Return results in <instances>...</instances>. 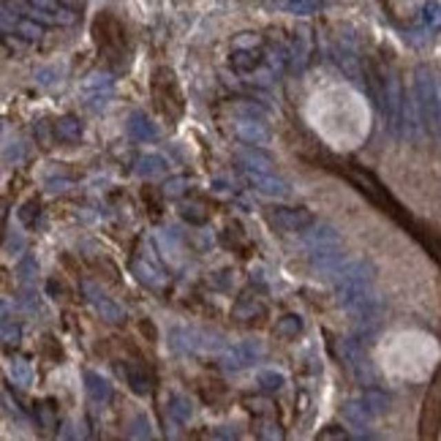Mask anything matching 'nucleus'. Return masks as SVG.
I'll use <instances>...</instances> for the list:
<instances>
[{
    "label": "nucleus",
    "instance_id": "f257e3e1",
    "mask_svg": "<svg viewBox=\"0 0 441 441\" xmlns=\"http://www.w3.org/2000/svg\"><path fill=\"white\" fill-rule=\"evenodd\" d=\"M376 278V267L368 259H357V262H346L338 273H335V300L340 308H351L360 297H365L371 291V283Z\"/></svg>",
    "mask_w": 441,
    "mask_h": 441
},
{
    "label": "nucleus",
    "instance_id": "f03ea898",
    "mask_svg": "<svg viewBox=\"0 0 441 441\" xmlns=\"http://www.w3.org/2000/svg\"><path fill=\"white\" fill-rule=\"evenodd\" d=\"M172 346L180 349V351H218L223 349V338L218 332H207V330H196V327H174L172 330Z\"/></svg>",
    "mask_w": 441,
    "mask_h": 441
},
{
    "label": "nucleus",
    "instance_id": "7ed1b4c3",
    "mask_svg": "<svg viewBox=\"0 0 441 441\" xmlns=\"http://www.w3.org/2000/svg\"><path fill=\"white\" fill-rule=\"evenodd\" d=\"M267 223L278 232H283V234H302L316 223V218L305 207H283V205H278V207L267 210Z\"/></svg>",
    "mask_w": 441,
    "mask_h": 441
},
{
    "label": "nucleus",
    "instance_id": "20e7f679",
    "mask_svg": "<svg viewBox=\"0 0 441 441\" xmlns=\"http://www.w3.org/2000/svg\"><path fill=\"white\" fill-rule=\"evenodd\" d=\"M340 360L346 362L349 373H351L360 384H373V382H376V373H373V368H371L365 351H362V340H357V338L340 340Z\"/></svg>",
    "mask_w": 441,
    "mask_h": 441
},
{
    "label": "nucleus",
    "instance_id": "39448f33",
    "mask_svg": "<svg viewBox=\"0 0 441 441\" xmlns=\"http://www.w3.org/2000/svg\"><path fill=\"white\" fill-rule=\"evenodd\" d=\"M243 180L262 196H270V199H289L291 196V185L278 177L273 172H262V169H248L243 166Z\"/></svg>",
    "mask_w": 441,
    "mask_h": 441
},
{
    "label": "nucleus",
    "instance_id": "423d86ee",
    "mask_svg": "<svg viewBox=\"0 0 441 441\" xmlns=\"http://www.w3.org/2000/svg\"><path fill=\"white\" fill-rule=\"evenodd\" d=\"M265 357V346H262V340H243V343H234V346H229V349H223V354H220V365L226 368V371H245V368H251L254 362H259Z\"/></svg>",
    "mask_w": 441,
    "mask_h": 441
},
{
    "label": "nucleus",
    "instance_id": "0eeeda50",
    "mask_svg": "<svg viewBox=\"0 0 441 441\" xmlns=\"http://www.w3.org/2000/svg\"><path fill=\"white\" fill-rule=\"evenodd\" d=\"M311 270L314 273H325V276H335L343 265H346V251L338 245H322V248H314L311 251Z\"/></svg>",
    "mask_w": 441,
    "mask_h": 441
},
{
    "label": "nucleus",
    "instance_id": "6e6552de",
    "mask_svg": "<svg viewBox=\"0 0 441 441\" xmlns=\"http://www.w3.org/2000/svg\"><path fill=\"white\" fill-rule=\"evenodd\" d=\"M234 134H237L240 142H245V145H259V147L270 145V139H273L262 120H248V117H240V120L234 123Z\"/></svg>",
    "mask_w": 441,
    "mask_h": 441
},
{
    "label": "nucleus",
    "instance_id": "1a4fd4ad",
    "mask_svg": "<svg viewBox=\"0 0 441 441\" xmlns=\"http://www.w3.org/2000/svg\"><path fill=\"white\" fill-rule=\"evenodd\" d=\"M85 294L90 297V302L96 305V311L101 314V319H104V322H110V325H120V322L125 319V311H123L120 305H114L112 300H107V297H104L93 283H85Z\"/></svg>",
    "mask_w": 441,
    "mask_h": 441
},
{
    "label": "nucleus",
    "instance_id": "9d476101",
    "mask_svg": "<svg viewBox=\"0 0 441 441\" xmlns=\"http://www.w3.org/2000/svg\"><path fill=\"white\" fill-rule=\"evenodd\" d=\"M302 243H305L308 251L322 248V245H338L340 243V232H335L327 223H319V226L314 223L308 232H302Z\"/></svg>",
    "mask_w": 441,
    "mask_h": 441
},
{
    "label": "nucleus",
    "instance_id": "9b49d317",
    "mask_svg": "<svg viewBox=\"0 0 441 441\" xmlns=\"http://www.w3.org/2000/svg\"><path fill=\"white\" fill-rule=\"evenodd\" d=\"M340 417H343V422L349 425V428H357V431H362V428H368V422H371V409L362 403V398L360 400H346L343 406H340Z\"/></svg>",
    "mask_w": 441,
    "mask_h": 441
},
{
    "label": "nucleus",
    "instance_id": "f8f14e48",
    "mask_svg": "<svg viewBox=\"0 0 441 441\" xmlns=\"http://www.w3.org/2000/svg\"><path fill=\"white\" fill-rule=\"evenodd\" d=\"M128 131H131V136H134V139H139V142H156V139H158V128H156V123H153L147 114H142V112H134V114H131V120H128Z\"/></svg>",
    "mask_w": 441,
    "mask_h": 441
},
{
    "label": "nucleus",
    "instance_id": "ddd939ff",
    "mask_svg": "<svg viewBox=\"0 0 441 441\" xmlns=\"http://www.w3.org/2000/svg\"><path fill=\"white\" fill-rule=\"evenodd\" d=\"M335 63L340 65V71L357 85V88H365V76H362V71H360V57L354 55V52H349V50H338L335 52Z\"/></svg>",
    "mask_w": 441,
    "mask_h": 441
},
{
    "label": "nucleus",
    "instance_id": "4468645a",
    "mask_svg": "<svg viewBox=\"0 0 441 441\" xmlns=\"http://www.w3.org/2000/svg\"><path fill=\"white\" fill-rule=\"evenodd\" d=\"M237 158L243 161V166L248 169H262V172H270L273 169V156L267 150H262L259 145H248L245 150L237 153Z\"/></svg>",
    "mask_w": 441,
    "mask_h": 441
},
{
    "label": "nucleus",
    "instance_id": "2eb2a0df",
    "mask_svg": "<svg viewBox=\"0 0 441 441\" xmlns=\"http://www.w3.org/2000/svg\"><path fill=\"white\" fill-rule=\"evenodd\" d=\"M267 311H265V305L256 300V297H243V300H237L234 302V308H232V316L237 319V322H254V319H262Z\"/></svg>",
    "mask_w": 441,
    "mask_h": 441
},
{
    "label": "nucleus",
    "instance_id": "dca6fc26",
    "mask_svg": "<svg viewBox=\"0 0 441 441\" xmlns=\"http://www.w3.org/2000/svg\"><path fill=\"white\" fill-rule=\"evenodd\" d=\"M85 389H88L90 400H96V403H110L112 400V384L104 376L93 373V371L85 373Z\"/></svg>",
    "mask_w": 441,
    "mask_h": 441
},
{
    "label": "nucleus",
    "instance_id": "f3484780",
    "mask_svg": "<svg viewBox=\"0 0 441 441\" xmlns=\"http://www.w3.org/2000/svg\"><path fill=\"white\" fill-rule=\"evenodd\" d=\"M112 90V76L107 71H93L82 79V93L90 96V99H101V93H110Z\"/></svg>",
    "mask_w": 441,
    "mask_h": 441
},
{
    "label": "nucleus",
    "instance_id": "a211bd4d",
    "mask_svg": "<svg viewBox=\"0 0 441 441\" xmlns=\"http://www.w3.org/2000/svg\"><path fill=\"white\" fill-rule=\"evenodd\" d=\"M55 136L60 142H79L82 139V123L74 114H63L55 123Z\"/></svg>",
    "mask_w": 441,
    "mask_h": 441
},
{
    "label": "nucleus",
    "instance_id": "6ab92c4d",
    "mask_svg": "<svg viewBox=\"0 0 441 441\" xmlns=\"http://www.w3.org/2000/svg\"><path fill=\"white\" fill-rule=\"evenodd\" d=\"M166 411H169V417H172L174 422L185 425V422L194 417V403H191L185 395H172V398H169V406H166Z\"/></svg>",
    "mask_w": 441,
    "mask_h": 441
},
{
    "label": "nucleus",
    "instance_id": "aec40b11",
    "mask_svg": "<svg viewBox=\"0 0 441 441\" xmlns=\"http://www.w3.org/2000/svg\"><path fill=\"white\" fill-rule=\"evenodd\" d=\"M120 373L125 376V382L131 384V389H134L136 395H150V389H153V387H150V379L145 376V371H142V368L123 365V368H120Z\"/></svg>",
    "mask_w": 441,
    "mask_h": 441
},
{
    "label": "nucleus",
    "instance_id": "412c9836",
    "mask_svg": "<svg viewBox=\"0 0 441 441\" xmlns=\"http://www.w3.org/2000/svg\"><path fill=\"white\" fill-rule=\"evenodd\" d=\"M362 403L371 409V414L376 417V414H384L387 409H389V395H387L384 389H376V387H368L365 392H362Z\"/></svg>",
    "mask_w": 441,
    "mask_h": 441
},
{
    "label": "nucleus",
    "instance_id": "4be33fe9",
    "mask_svg": "<svg viewBox=\"0 0 441 441\" xmlns=\"http://www.w3.org/2000/svg\"><path fill=\"white\" fill-rule=\"evenodd\" d=\"M300 332H302V319H300L297 314H286V316H280V319H278V325H276L278 338H283V340H294Z\"/></svg>",
    "mask_w": 441,
    "mask_h": 441
},
{
    "label": "nucleus",
    "instance_id": "5701e85b",
    "mask_svg": "<svg viewBox=\"0 0 441 441\" xmlns=\"http://www.w3.org/2000/svg\"><path fill=\"white\" fill-rule=\"evenodd\" d=\"M166 161L161 156H145V158H139V164H136V172L142 174V177H158V174H164L166 172Z\"/></svg>",
    "mask_w": 441,
    "mask_h": 441
},
{
    "label": "nucleus",
    "instance_id": "b1692460",
    "mask_svg": "<svg viewBox=\"0 0 441 441\" xmlns=\"http://www.w3.org/2000/svg\"><path fill=\"white\" fill-rule=\"evenodd\" d=\"M256 384L262 387L265 392H278V389H283V384H286V376H283L280 371H259V373H256Z\"/></svg>",
    "mask_w": 441,
    "mask_h": 441
},
{
    "label": "nucleus",
    "instance_id": "393cba45",
    "mask_svg": "<svg viewBox=\"0 0 441 441\" xmlns=\"http://www.w3.org/2000/svg\"><path fill=\"white\" fill-rule=\"evenodd\" d=\"M11 382L19 387H30L33 384V368H30V362H25V360H14L11 362Z\"/></svg>",
    "mask_w": 441,
    "mask_h": 441
},
{
    "label": "nucleus",
    "instance_id": "a878e982",
    "mask_svg": "<svg viewBox=\"0 0 441 441\" xmlns=\"http://www.w3.org/2000/svg\"><path fill=\"white\" fill-rule=\"evenodd\" d=\"M283 8H286V11H291V14L308 17V14H316L319 0H283Z\"/></svg>",
    "mask_w": 441,
    "mask_h": 441
},
{
    "label": "nucleus",
    "instance_id": "bb28decb",
    "mask_svg": "<svg viewBox=\"0 0 441 441\" xmlns=\"http://www.w3.org/2000/svg\"><path fill=\"white\" fill-rule=\"evenodd\" d=\"M232 65H234V71H254L259 65V55L256 52H234Z\"/></svg>",
    "mask_w": 441,
    "mask_h": 441
},
{
    "label": "nucleus",
    "instance_id": "cd10ccee",
    "mask_svg": "<svg viewBox=\"0 0 441 441\" xmlns=\"http://www.w3.org/2000/svg\"><path fill=\"white\" fill-rule=\"evenodd\" d=\"M128 436H131V439H150V436H153V431H150V422H147V417L136 414V417H134V422H131V431H128Z\"/></svg>",
    "mask_w": 441,
    "mask_h": 441
},
{
    "label": "nucleus",
    "instance_id": "c85d7f7f",
    "mask_svg": "<svg viewBox=\"0 0 441 441\" xmlns=\"http://www.w3.org/2000/svg\"><path fill=\"white\" fill-rule=\"evenodd\" d=\"M134 270H136V276H139V280H145L147 286H158V280H161V270H156V267H150L147 262L142 265V262H136L134 265Z\"/></svg>",
    "mask_w": 441,
    "mask_h": 441
},
{
    "label": "nucleus",
    "instance_id": "c756f323",
    "mask_svg": "<svg viewBox=\"0 0 441 441\" xmlns=\"http://www.w3.org/2000/svg\"><path fill=\"white\" fill-rule=\"evenodd\" d=\"M17 216H19V220H22L25 226H33V223L39 220V202H36V199L25 202V205H22V210H19Z\"/></svg>",
    "mask_w": 441,
    "mask_h": 441
},
{
    "label": "nucleus",
    "instance_id": "7c9ffc66",
    "mask_svg": "<svg viewBox=\"0 0 441 441\" xmlns=\"http://www.w3.org/2000/svg\"><path fill=\"white\" fill-rule=\"evenodd\" d=\"M234 114H240V117H248V120H265V112L259 110L256 104H248V101H243V104H234Z\"/></svg>",
    "mask_w": 441,
    "mask_h": 441
},
{
    "label": "nucleus",
    "instance_id": "2f4dec72",
    "mask_svg": "<svg viewBox=\"0 0 441 441\" xmlns=\"http://www.w3.org/2000/svg\"><path fill=\"white\" fill-rule=\"evenodd\" d=\"M185 188H188V180H185V177H169L164 185V196H180Z\"/></svg>",
    "mask_w": 441,
    "mask_h": 441
},
{
    "label": "nucleus",
    "instance_id": "473e14b6",
    "mask_svg": "<svg viewBox=\"0 0 441 441\" xmlns=\"http://www.w3.org/2000/svg\"><path fill=\"white\" fill-rule=\"evenodd\" d=\"M180 216H183V220H188V223H194V226H202V223L207 220V216H205L199 207H194V205H185V207L180 210Z\"/></svg>",
    "mask_w": 441,
    "mask_h": 441
},
{
    "label": "nucleus",
    "instance_id": "72a5a7b5",
    "mask_svg": "<svg viewBox=\"0 0 441 441\" xmlns=\"http://www.w3.org/2000/svg\"><path fill=\"white\" fill-rule=\"evenodd\" d=\"M17 273L25 278V280H30V278L39 273V262H36L33 256H25V259L17 265Z\"/></svg>",
    "mask_w": 441,
    "mask_h": 441
},
{
    "label": "nucleus",
    "instance_id": "f704fd0d",
    "mask_svg": "<svg viewBox=\"0 0 441 441\" xmlns=\"http://www.w3.org/2000/svg\"><path fill=\"white\" fill-rule=\"evenodd\" d=\"M19 340V327L11 319H3V343H17Z\"/></svg>",
    "mask_w": 441,
    "mask_h": 441
},
{
    "label": "nucleus",
    "instance_id": "c9c22d12",
    "mask_svg": "<svg viewBox=\"0 0 441 441\" xmlns=\"http://www.w3.org/2000/svg\"><path fill=\"white\" fill-rule=\"evenodd\" d=\"M25 39H39L41 36V28L39 25H33V22H19V28H17Z\"/></svg>",
    "mask_w": 441,
    "mask_h": 441
},
{
    "label": "nucleus",
    "instance_id": "e433bc0d",
    "mask_svg": "<svg viewBox=\"0 0 441 441\" xmlns=\"http://www.w3.org/2000/svg\"><path fill=\"white\" fill-rule=\"evenodd\" d=\"M22 158V147H19V142H8L6 145V161L11 164V161H19Z\"/></svg>",
    "mask_w": 441,
    "mask_h": 441
},
{
    "label": "nucleus",
    "instance_id": "4c0bfd02",
    "mask_svg": "<svg viewBox=\"0 0 441 441\" xmlns=\"http://www.w3.org/2000/svg\"><path fill=\"white\" fill-rule=\"evenodd\" d=\"M30 3L44 8V11H57V0H30Z\"/></svg>",
    "mask_w": 441,
    "mask_h": 441
},
{
    "label": "nucleus",
    "instance_id": "58836bf2",
    "mask_svg": "<svg viewBox=\"0 0 441 441\" xmlns=\"http://www.w3.org/2000/svg\"><path fill=\"white\" fill-rule=\"evenodd\" d=\"M319 439H346V433H343V431H338V428H332V431H322V433H319Z\"/></svg>",
    "mask_w": 441,
    "mask_h": 441
},
{
    "label": "nucleus",
    "instance_id": "ea45409f",
    "mask_svg": "<svg viewBox=\"0 0 441 441\" xmlns=\"http://www.w3.org/2000/svg\"><path fill=\"white\" fill-rule=\"evenodd\" d=\"M139 330H142V332H147V338H150V340H156V327H153V325H150L147 319H145V322L139 325Z\"/></svg>",
    "mask_w": 441,
    "mask_h": 441
},
{
    "label": "nucleus",
    "instance_id": "a19ab883",
    "mask_svg": "<svg viewBox=\"0 0 441 441\" xmlns=\"http://www.w3.org/2000/svg\"><path fill=\"white\" fill-rule=\"evenodd\" d=\"M216 436H218V439H234V436H237V431H229V425H223L220 431H216Z\"/></svg>",
    "mask_w": 441,
    "mask_h": 441
},
{
    "label": "nucleus",
    "instance_id": "79ce46f5",
    "mask_svg": "<svg viewBox=\"0 0 441 441\" xmlns=\"http://www.w3.org/2000/svg\"><path fill=\"white\" fill-rule=\"evenodd\" d=\"M213 188H216V191H218V194H223V191H229V188H226V183H223V180H213Z\"/></svg>",
    "mask_w": 441,
    "mask_h": 441
}]
</instances>
